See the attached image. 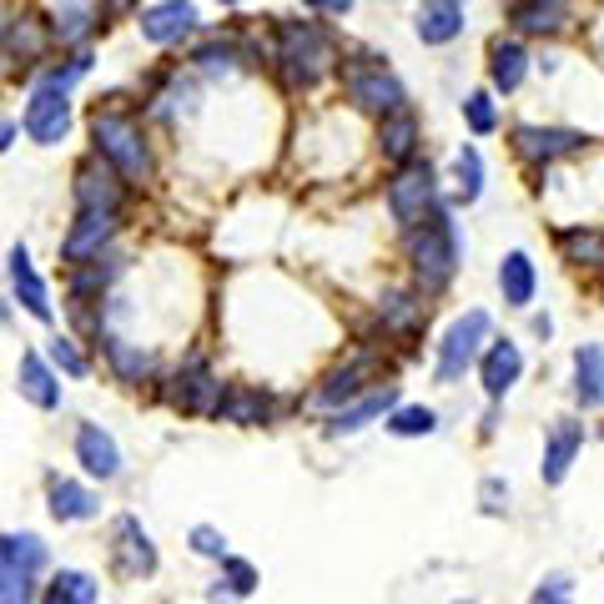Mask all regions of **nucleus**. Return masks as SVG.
<instances>
[{
    "mask_svg": "<svg viewBox=\"0 0 604 604\" xmlns=\"http://www.w3.org/2000/svg\"><path fill=\"white\" fill-rule=\"evenodd\" d=\"M11 287H16V297H21V308L31 313V318L51 323V297H45V283L35 277L31 253H25V247H11Z\"/></svg>",
    "mask_w": 604,
    "mask_h": 604,
    "instance_id": "aec40b11",
    "label": "nucleus"
},
{
    "mask_svg": "<svg viewBox=\"0 0 604 604\" xmlns=\"http://www.w3.org/2000/svg\"><path fill=\"white\" fill-rule=\"evenodd\" d=\"M534 287H539V273L529 263V253H509L499 263V293H504L509 308H529L534 303Z\"/></svg>",
    "mask_w": 604,
    "mask_h": 604,
    "instance_id": "b1692460",
    "label": "nucleus"
},
{
    "mask_svg": "<svg viewBox=\"0 0 604 604\" xmlns=\"http://www.w3.org/2000/svg\"><path fill=\"white\" fill-rule=\"evenodd\" d=\"M197 25V6L192 0H162L152 11H142V35L152 45H176L182 35H192Z\"/></svg>",
    "mask_w": 604,
    "mask_h": 604,
    "instance_id": "ddd939ff",
    "label": "nucleus"
},
{
    "mask_svg": "<svg viewBox=\"0 0 604 604\" xmlns=\"http://www.w3.org/2000/svg\"><path fill=\"white\" fill-rule=\"evenodd\" d=\"M222 584H227L232 594H253L257 590V570L247 560H232L227 554V560H222Z\"/></svg>",
    "mask_w": 604,
    "mask_h": 604,
    "instance_id": "ea45409f",
    "label": "nucleus"
},
{
    "mask_svg": "<svg viewBox=\"0 0 604 604\" xmlns=\"http://www.w3.org/2000/svg\"><path fill=\"white\" fill-rule=\"evenodd\" d=\"M378 152H383L388 162H398V166L413 162V152H418V121H413V111H408V106L378 121Z\"/></svg>",
    "mask_w": 604,
    "mask_h": 604,
    "instance_id": "412c9836",
    "label": "nucleus"
},
{
    "mask_svg": "<svg viewBox=\"0 0 604 604\" xmlns=\"http://www.w3.org/2000/svg\"><path fill=\"white\" fill-rule=\"evenodd\" d=\"M111 232H116V212H81L76 227L61 242V257H66V263H91V257H101Z\"/></svg>",
    "mask_w": 604,
    "mask_h": 604,
    "instance_id": "f8f14e48",
    "label": "nucleus"
},
{
    "mask_svg": "<svg viewBox=\"0 0 604 604\" xmlns=\"http://www.w3.org/2000/svg\"><path fill=\"white\" fill-rule=\"evenodd\" d=\"M116 544H111V554H116V570L121 574H156V550H152V539H146V529H142V519L136 514H121L116 519Z\"/></svg>",
    "mask_w": 604,
    "mask_h": 604,
    "instance_id": "9b49d317",
    "label": "nucleus"
},
{
    "mask_svg": "<svg viewBox=\"0 0 604 604\" xmlns=\"http://www.w3.org/2000/svg\"><path fill=\"white\" fill-rule=\"evenodd\" d=\"M362 378H368V362H342L338 373H328V383L318 388V403L332 408V403H348V398L362 393Z\"/></svg>",
    "mask_w": 604,
    "mask_h": 604,
    "instance_id": "473e14b6",
    "label": "nucleus"
},
{
    "mask_svg": "<svg viewBox=\"0 0 604 604\" xmlns=\"http://www.w3.org/2000/svg\"><path fill=\"white\" fill-rule=\"evenodd\" d=\"M423 45H449L463 35V0H423L413 21Z\"/></svg>",
    "mask_w": 604,
    "mask_h": 604,
    "instance_id": "f3484780",
    "label": "nucleus"
},
{
    "mask_svg": "<svg viewBox=\"0 0 604 604\" xmlns=\"http://www.w3.org/2000/svg\"><path fill=\"white\" fill-rule=\"evenodd\" d=\"M584 449V423H574V418H560L550 429V443H544V463H539V473H544V483H564V473H570L574 453Z\"/></svg>",
    "mask_w": 604,
    "mask_h": 604,
    "instance_id": "a211bd4d",
    "label": "nucleus"
},
{
    "mask_svg": "<svg viewBox=\"0 0 604 604\" xmlns=\"http://www.w3.org/2000/svg\"><path fill=\"white\" fill-rule=\"evenodd\" d=\"M45 352H51V362H55V368H61V373H71V378H81V373H86V358H81V352H76V342H71V338H61V332H55V338H51V348H45Z\"/></svg>",
    "mask_w": 604,
    "mask_h": 604,
    "instance_id": "a19ab883",
    "label": "nucleus"
},
{
    "mask_svg": "<svg viewBox=\"0 0 604 604\" xmlns=\"http://www.w3.org/2000/svg\"><path fill=\"white\" fill-rule=\"evenodd\" d=\"M418 318H423V303H418L413 293H388L383 297V323L388 328H413Z\"/></svg>",
    "mask_w": 604,
    "mask_h": 604,
    "instance_id": "58836bf2",
    "label": "nucleus"
},
{
    "mask_svg": "<svg viewBox=\"0 0 604 604\" xmlns=\"http://www.w3.org/2000/svg\"><path fill=\"white\" fill-rule=\"evenodd\" d=\"M66 126H71V101H66V86H51V81H41V86L31 91V101H25V132H31V142H41V146H61Z\"/></svg>",
    "mask_w": 604,
    "mask_h": 604,
    "instance_id": "6e6552de",
    "label": "nucleus"
},
{
    "mask_svg": "<svg viewBox=\"0 0 604 604\" xmlns=\"http://www.w3.org/2000/svg\"><path fill=\"white\" fill-rule=\"evenodd\" d=\"M439 429V413L423 403H408V408H393L388 413V433H398V439H423V433Z\"/></svg>",
    "mask_w": 604,
    "mask_h": 604,
    "instance_id": "f704fd0d",
    "label": "nucleus"
},
{
    "mask_svg": "<svg viewBox=\"0 0 604 604\" xmlns=\"http://www.w3.org/2000/svg\"><path fill=\"white\" fill-rule=\"evenodd\" d=\"M453 176H459V202H463V207L479 202V192H483V156H479V146H463V152L453 156Z\"/></svg>",
    "mask_w": 604,
    "mask_h": 604,
    "instance_id": "c9c22d12",
    "label": "nucleus"
},
{
    "mask_svg": "<svg viewBox=\"0 0 604 604\" xmlns=\"http://www.w3.org/2000/svg\"><path fill=\"white\" fill-rule=\"evenodd\" d=\"M51 514L61 519V524L96 519V514H101V499L91 494L86 483H76V479H51Z\"/></svg>",
    "mask_w": 604,
    "mask_h": 604,
    "instance_id": "4be33fe9",
    "label": "nucleus"
},
{
    "mask_svg": "<svg viewBox=\"0 0 604 604\" xmlns=\"http://www.w3.org/2000/svg\"><path fill=\"white\" fill-rule=\"evenodd\" d=\"M388 212H393V222L403 232L423 227V222L439 212V182H433V166L408 162L403 172L388 182Z\"/></svg>",
    "mask_w": 604,
    "mask_h": 604,
    "instance_id": "423d86ee",
    "label": "nucleus"
},
{
    "mask_svg": "<svg viewBox=\"0 0 604 604\" xmlns=\"http://www.w3.org/2000/svg\"><path fill=\"white\" fill-rule=\"evenodd\" d=\"M570 600H574V590H570L564 574H550V580L534 590V604H570Z\"/></svg>",
    "mask_w": 604,
    "mask_h": 604,
    "instance_id": "37998d69",
    "label": "nucleus"
},
{
    "mask_svg": "<svg viewBox=\"0 0 604 604\" xmlns=\"http://www.w3.org/2000/svg\"><path fill=\"white\" fill-rule=\"evenodd\" d=\"M76 207L81 212H116L121 207V182L111 162H86L76 172Z\"/></svg>",
    "mask_w": 604,
    "mask_h": 604,
    "instance_id": "4468645a",
    "label": "nucleus"
},
{
    "mask_svg": "<svg viewBox=\"0 0 604 604\" xmlns=\"http://www.w3.org/2000/svg\"><path fill=\"white\" fill-rule=\"evenodd\" d=\"M222 6H242V0H222Z\"/></svg>",
    "mask_w": 604,
    "mask_h": 604,
    "instance_id": "09e8293b",
    "label": "nucleus"
},
{
    "mask_svg": "<svg viewBox=\"0 0 604 604\" xmlns=\"http://www.w3.org/2000/svg\"><path fill=\"white\" fill-rule=\"evenodd\" d=\"M172 403L182 408V413H217V403H222V393L227 388L212 378V368L202 358H192L187 368H176V378H172Z\"/></svg>",
    "mask_w": 604,
    "mask_h": 604,
    "instance_id": "9d476101",
    "label": "nucleus"
},
{
    "mask_svg": "<svg viewBox=\"0 0 604 604\" xmlns=\"http://www.w3.org/2000/svg\"><path fill=\"white\" fill-rule=\"evenodd\" d=\"M96 580L81 570H61L51 584H45V604H96Z\"/></svg>",
    "mask_w": 604,
    "mask_h": 604,
    "instance_id": "2f4dec72",
    "label": "nucleus"
},
{
    "mask_svg": "<svg viewBox=\"0 0 604 604\" xmlns=\"http://www.w3.org/2000/svg\"><path fill=\"white\" fill-rule=\"evenodd\" d=\"M192 550H197L202 560H227V539H222L212 524H197L192 529Z\"/></svg>",
    "mask_w": 604,
    "mask_h": 604,
    "instance_id": "79ce46f5",
    "label": "nucleus"
},
{
    "mask_svg": "<svg viewBox=\"0 0 604 604\" xmlns=\"http://www.w3.org/2000/svg\"><path fill=\"white\" fill-rule=\"evenodd\" d=\"M308 11H328V16H342V11H352V0H303Z\"/></svg>",
    "mask_w": 604,
    "mask_h": 604,
    "instance_id": "49530a36",
    "label": "nucleus"
},
{
    "mask_svg": "<svg viewBox=\"0 0 604 604\" xmlns=\"http://www.w3.org/2000/svg\"><path fill=\"white\" fill-rule=\"evenodd\" d=\"M463 121H469V132H473V136H489V132H499L494 96H489V91H473V96H463Z\"/></svg>",
    "mask_w": 604,
    "mask_h": 604,
    "instance_id": "4c0bfd02",
    "label": "nucleus"
},
{
    "mask_svg": "<svg viewBox=\"0 0 604 604\" xmlns=\"http://www.w3.org/2000/svg\"><path fill=\"white\" fill-rule=\"evenodd\" d=\"M529 76V55L519 41H494L489 45V81L494 91H519V81Z\"/></svg>",
    "mask_w": 604,
    "mask_h": 604,
    "instance_id": "bb28decb",
    "label": "nucleus"
},
{
    "mask_svg": "<svg viewBox=\"0 0 604 604\" xmlns=\"http://www.w3.org/2000/svg\"><path fill=\"white\" fill-rule=\"evenodd\" d=\"M584 132H570V126H514V152L534 166H550L560 156L580 152Z\"/></svg>",
    "mask_w": 604,
    "mask_h": 604,
    "instance_id": "1a4fd4ad",
    "label": "nucleus"
},
{
    "mask_svg": "<svg viewBox=\"0 0 604 604\" xmlns=\"http://www.w3.org/2000/svg\"><path fill=\"white\" fill-rule=\"evenodd\" d=\"M273 61L283 66L287 86L308 91V86H318L323 71L332 66V41H328V31H323V25H313V21H287L283 31H277Z\"/></svg>",
    "mask_w": 604,
    "mask_h": 604,
    "instance_id": "f03ea898",
    "label": "nucleus"
},
{
    "mask_svg": "<svg viewBox=\"0 0 604 604\" xmlns=\"http://www.w3.org/2000/svg\"><path fill=\"white\" fill-rule=\"evenodd\" d=\"M393 408H398V393H393V388H378V393H362L358 403L338 408L328 429H332V433H358L362 423H373V418H388Z\"/></svg>",
    "mask_w": 604,
    "mask_h": 604,
    "instance_id": "5701e85b",
    "label": "nucleus"
},
{
    "mask_svg": "<svg viewBox=\"0 0 604 604\" xmlns=\"http://www.w3.org/2000/svg\"><path fill=\"white\" fill-rule=\"evenodd\" d=\"M560 247L570 263L580 267H604V232L594 227H574V232H560Z\"/></svg>",
    "mask_w": 604,
    "mask_h": 604,
    "instance_id": "72a5a7b5",
    "label": "nucleus"
},
{
    "mask_svg": "<svg viewBox=\"0 0 604 604\" xmlns=\"http://www.w3.org/2000/svg\"><path fill=\"white\" fill-rule=\"evenodd\" d=\"M342 86H348V101L362 111H373V116H393V111H403V86H398V76L378 61V55H352V61H342Z\"/></svg>",
    "mask_w": 604,
    "mask_h": 604,
    "instance_id": "20e7f679",
    "label": "nucleus"
},
{
    "mask_svg": "<svg viewBox=\"0 0 604 604\" xmlns=\"http://www.w3.org/2000/svg\"><path fill=\"white\" fill-rule=\"evenodd\" d=\"M16 383H21V398L35 408H55L61 403V383H55V373L45 368L35 352H21V368H16Z\"/></svg>",
    "mask_w": 604,
    "mask_h": 604,
    "instance_id": "393cba45",
    "label": "nucleus"
},
{
    "mask_svg": "<svg viewBox=\"0 0 604 604\" xmlns=\"http://www.w3.org/2000/svg\"><path fill=\"white\" fill-rule=\"evenodd\" d=\"M574 403L580 408L604 403V342L574 348Z\"/></svg>",
    "mask_w": 604,
    "mask_h": 604,
    "instance_id": "6ab92c4d",
    "label": "nucleus"
},
{
    "mask_svg": "<svg viewBox=\"0 0 604 604\" xmlns=\"http://www.w3.org/2000/svg\"><path fill=\"white\" fill-rule=\"evenodd\" d=\"M132 6H136V0H106V11H111V16H126Z\"/></svg>",
    "mask_w": 604,
    "mask_h": 604,
    "instance_id": "de8ad7c7",
    "label": "nucleus"
},
{
    "mask_svg": "<svg viewBox=\"0 0 604 604\" xmlns=\"http://www.w3.org/2000/svg\"><path fill=\"white\" fill-rule=\"evenodd\" d=\"M16 51H21L25 61H35V55L45 51V35L35 31L31 16H11V25H6V55L16 61Z\"/></svg>",
    "mask_w": 604,
    "mask_h": 604,
    "instance_id": "e433bc0d",
    "label": "nucleus"
},
{
    "mask_svg": "<svg viewBox=\"0 0 604 604\" xmlns=\"http://www.w3.org/2000/svg\"><path fill=\"white\" fill-rule=\"evenodd\" d=\"M489 313H463V318H453L449 323V332H443V342H439V383H459L463 373H469L473 362L483 358V342H489Z\"/></svg>",
    "mask_w": 604,
    "mask_h": 604,
    "instance_id": "0eeeda50",
    "label": "nucleus"
},
{
    "mask_svg": "<svg viewBox=\"0 0 604 604\" xmlns=\"http://www.w3.org/2000/svg\"><path fill=\"white\" fill-rule=\"evenodd\" d=\"M76 459H81V469H86L91 479H116L121 473V449L101 423H81L76 429Z\"/></svg>",
    "mask_w": 604,
    "mask_h": 604,
    "instance_id": "dca6fc26",
    "label": "nucleus"
},
{
    "mask_svg": "<svg viewBox=\"0 0 604 604\" xmlns=\"http://www.w3.org/2000/svg\"><path fill=\"white\" fill-rule=\"evenodd\" d=\"M509 21L524 35H554V31H564V6L560 0H514Z\"/></svg>",
    "mask_w": 604,
    "mask_h": 604,
    "instance_id": "a878e982",
    "label": "nucleus"
},
{
    "mask_svg": "<svg viewBox=\"0 0 604 604\" xmlns=\"http://www.w3.org/2000/svg\"><path fill=\"white\" fill-rule=\"evenodd\" d=\"M197 66L212 71V76H217V71H232V51L227 45H207V51H197Z\"/></svg>",
    "mask_w": 604,
    "mask_h": 604,
    "instance_id": "c03bdc74",
    "label": "nucleus"
},
{
    "mask_svg": "<svg viewBox=\"0 0 604 604\" xmlns=\"http://www.w3.org/2000/svg\"><path fill=\"white\" fill-rule=\"evenodd\" d=\"M96 31V11H91V0H55V35L61 41H86Z\"/></svg>",
    "mask_w": 604,
    "mask_h": 604,
    "instance_id": "7c9ffc66",
    "label": "nucleus"
},
{
    "mask_svg": "<svg viewBox=\"0 0 604 604\" xmlns=\"http://www.w3.org/2000/svg\"><path fill=\"white\" fill-rule=\"evenodd\" d=\"M459 257H463V242H459V227L449 222V212H433L423 227L408 232V263H413V277L423 293H439L449 287V277L459 273Z\"/></svg>",
    "mask_w": 604,
    "mask_h": 604,
    "instance_id": "f257e3e1",
    "label": "nucleus"
},
{
    "mask_svg": "<svg viewBox=\"0 0 604 604\" xmlns=\"http://www.w3.org/2000/svg\"><path fill=\"white\" fill-rule=\"evenodd\" d=\"M267 413H273V403H267L263 388H227L217 403V418H227V423H267Z\"/></svg>",
    "mask_w": 604,
    "mask_h": 604,
    "instance_id": "cd10ccee",
    "label": "nucleus"
},
{
    "mask_svg": "<svg viewBox=\"0 0 604 604\" xmlns=\"http://www.w3.org/2000/svg\"><path fill=\"white\" fill-rule=\"evenodd\" d=\"M45 570V544L35 534H6L0 544V604H31L35 574Z\"/></svg>",
    "mask_w": 604,
    "mask_h": 604,
    "instance_id": "39448f33",
    "label": "nucleus"
},
{
    "mask_svg": "<svg viewBox=\"0 0 604 604\" xmlns=\"http://www.w3.org/2000/svg\"><path fill=\"white\" fill-rule=\"evenodd\" d=\"M121 277V257H91V263H76V277H71V297L86 303V297H101L111 283Z\"/></svg>",
    "mask_w": 604,
    "mask_h": 604,
    "instance_id": "c85d7f7f",
    "label": "nucleus"
},
{
    "mask_svg": "<svg viewBox=\"0 0 604 604\" xmlns=\"http://www.w3.org/2000/svg\"><path fill=\"white\" fill-rule=\"evenodd\" d=\"M509 504V489L499 479H483V509H489V514H499V509Z\"/></svg>",
    "mask_w": 604,
    "mask_h": 604,
    "instance_id": "a18cd8bd",
    "label": "nucleus"
},
{
    "mask_svg": "<svg viewBox=\"0 0 604 604\" xmlns=\"http://www.w3.org/2000/svg\"><path fill=\"white\" fill-rule=\"evenodd\" d=\"M519 373H524V352H519L509 338H504V342H489V352H483V358H479L483 393H489V398H494V403H499V398H504L509 388L519 383Z\"/></svg>",
    "mask_w": 604,
    "mask_h": 604,
    "instance_id": "2eb2a0df",
    "label": "nucleus"
},
{
    "mask_svg": "<svg viewBox=\"0 0 604 604\" xmlns=\"http://www.w3.org/2000/svg\"><path fill=\"white\" fill-rule=\"evenodd\" d=\"M91 142H96L101 162H111L121 176H132V182H142V176L152 172L142 126H136L126 111H96V116H91Z\"/></svg>",
    "mask_w": 604,
    "mask_h": 604,
    "instance_id": "7ed1b4c3",
    "label": "nucleus"
},
{
    "mask_svg": "<svg viewBox=\"0 0 604 604\" xmlns=\"http://www.w3.org/2000/svg\"><path fill=\"white\" fill-rule=\"evenodd\" d=\"M101 348H106L111 373H116L121 383H142V378L152 373V352L132 348V342H126V338H106V342H101Z\"/></svg>",
    "mask_w": 604,
    "mask_h": 604,
    "instance_id": "c756f323",
    "label": "nucleus"
}]
</instances>
